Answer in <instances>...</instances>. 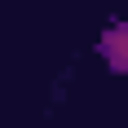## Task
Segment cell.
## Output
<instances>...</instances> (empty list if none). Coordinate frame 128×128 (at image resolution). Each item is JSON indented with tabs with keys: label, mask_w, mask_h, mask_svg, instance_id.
Here are the masks:
<instances>
[{
	"label": "cell",
	"mask_w": 128,
	"mask_h": 128,
	"mask_svg": "<svg viewBox=\"0 0 128 128\" xmlns=\"http://www.w3.org/2000/svg\"><path fill=\"white\" fill-rule=\"evenodd\" d=\"M102 53H106V62L115 66V71H128V22L124 26H110L102 36Z\"/></svg>",
	"instance_id": "cell-1"
}]
</instances>
